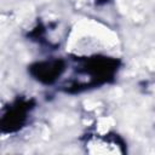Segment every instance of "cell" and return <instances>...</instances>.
Masks as SVG:
<instances>
[{
    "instance_id": "obj_1",
    "label": "cell",
    "mask_w": 155,
    "mask_h": 155,
    "mask_svg": "<svg viewBox=\"0 0 155 155\" xmlns=\"http://www.w3.org/2000/svg\"><path fill=\"white\" fill-rule=\"evenodd\" d=\"M64 70V63L62 61L40 62L30 67V73L41 82H53Z\"/></svg>"
},
{
    "instance_id": "obj_2",
    "label": "cell",
    "mask_w": 155,
    "mask_h": 155,
    "mask_svg": "<svg viewBox=\"0 0 155 155\" xmlns=\"http://www.w3.org/2000/svg\"><path fill=\"white\" fill-rule=\"evenodd\" d=\"M86 147H88L87 150L90 153H124L122 143H120L116 137L110 136H97L90 138Z\"/></svg>"
},
{
    "instance_id": "obj_4",
    "label": "cell",
    "mask_w": 155,
    "mask_h": 155,
    "mask_svg": "<svg viewBox=\"0 0 155 155\" xmlns=\"http://www.w3.org/2000/svg\"><path fill=\"white\" fill-rule=\"evenodd\" d=\"M98 1H108V0H98Z\"/></svg>"
},
{
    "instance_id": "obj_3",
    "label": "cell",
    "mask_w": 155,
    "mask_h": 155,
    "mask_svg": "<svg viewBox=\"0 0 155 155\" xmlns=\"http://www.w3.org/2000/svg\"><path fill=\"white\" fill-rule=\"evenodd\" d=\"M28 111V104L24 102H19L12 108L2 119V128L7 131H13L21 127V125L25 120V115Z\"/></svg>"
}]
</instances>
